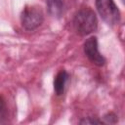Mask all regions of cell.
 Returning <instances> with one entry per match:
<instances>
[{
    "label": "cell",
    "instance_id": "1",
    "mask_svg": "<svg viewBox=\"0 0 125 125\" xmlns=\"http://www.w3.org/2000/svg\"><path fill=\"white\" fill-rule=\"evenodd\" d=\"M72 24L78 35L87 36L98 28L97 15L90 7H82L74 15Z\"/></svg>",
    "mask_w": 125,
    "mask_h": 125
},
{
    "label": "cell",
    "instance_id": "2",
    "mask_svg": "<svg viewBox=\"0 0 125 125\" xmlns=\"http://www.w3.org/2000/svg\"><path fill=\"white\" fill-rule=\"evenodd\" d=\"M95 5L100 17L106 24L113 26L119 23L121 14L114 0H95Z\"/></svg>",
    "mask_w": 125,
    "mask_h": 125
},
{
    "label": "cell",
    "instance_id": "3",
    "mask_svg": "<svg viewBox=\"0 0 125 125\" xmlns=\"http://www.w3.org/2000/svg\"><path fill=\"white\" fill-rule=\"evenodd\" d=\"M44 21V14L40 7L25 6L21 14V22L24 29L32 31L38 28Z\"/></svg>",
    "mask_w": 125,
    "mask_h": 125
},
{
    "label": "cell",
    "instance_id": "4",
    "mask_svg": "<svg viewBox=\"0 0 125 125\" xmlns=\"http://www.w3.org/2000/svg\"><path fill=\"white\" fill-rule=\"evenodd\" d=\"M83 51L89 61L97 66H103L105 63L104 57L99 51L98 38L96 36H91L84 42Z\"/></svg>",
    "mask_w": 125,
    "mask_h": 125
},
{
    "label": "cell",
    "instance_id": "5",
    "mask_svg": "<svg viewBox=\"0 0 125 125\" xmlns=\"http://www.w3.org/2000/svg\"><path fill=\"white\" fill-rule=\"evenodd\" d=\"M69 78H70V76H69L68 72L64 69L60 70L56 74V76L54 78V91L57 96H62L64 93L66 85L69 81Z\"/></svg>",
    "mask_w": 125,
    "mask_h": 125
},
{
    "label": "cell",
    "instance_id": "6",
    "mask_svg": "<svg viewBox=\"0 0 125 125\" xmlns=\"http://www.w3.org/2000/svg\"><path fill=\"white\" fill-rule=\"evenodd\" d=\"M45 3H46L47 11L52 17L56 19H60L62 16L64 9L63 0H45Z\"/></svg>",
    "mask_w": 125,
    "mask_h": 125
},
{
    "label": "cell",
    "instance_id": "7",
    "mask_svg": "<svg viewBox=\"0 0 125 125\" xmlns=\"http://www.w3.org/2000/svg\"><path fill=\"white\" fill-rule=\"evenodd\" d=\"M8 116V106L6 100L2 95H0V123H4L7 120Z\"/></svg>",
    "mask_w": 125,
    "mask_h": 125
},
{
    "label": "cell",
    "instance_id": "8",
    "mask_svg": "<svg viewBox=\"0 0 125 125\" xmlns=\"http://www.w3.org/2000/svg\"><path fill=\"white\" fill-rule=\"evenodd\" d=\"M80 124H103L104 121L102 119H99L98 117H93V116H88L84 117L79 121Z\"/></svg>",
    "mask_w": 125,
    "mask_h": 125
},
{
    "label": "cell",
    "instance_id": "9",
    "mask_svg": "<svg viewBox=\"0 0 125 125\" xmlns=\"http://www.w3.org/2000/svg\"><path fill=\"white\" fill-rule=\"evenodd\" d=\"M104 123H109V124H113L117 122V115L113 112H108L104 116Z\"/></svg>",
    "mask_w": 125,
    "mask_h": 125
}]
</instances>
